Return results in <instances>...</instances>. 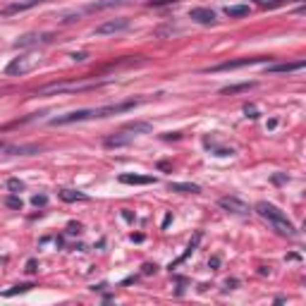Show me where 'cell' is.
Listing matches in <instances>:
<instances>
[{
  "label": "cell",
  "instance_id": "1",
  "mask_svg": "<svg viewBox=\"0 0 306 306\" xmlns=\"http://www.w3.org/2000/svg\"><path fill=\"white\" fill-rule=\"evenodd\" d=\"M139 101H125V103H112V106H103V108H86V110H74V112H65L51 120L53 127L72 125V122H84V120H93V117H108V115H117V112H127V110L137 108Z\"/></svg>",
  "mask_w": 306,
  "mask_h": 306
},
{
  "label": "cell",
  "instance_id": "2",
  "mask_svg": "<svg viewBox=\"0 0 306 306\" xmlns=\"http://www.w3.org/2000/svg\"><path fill=\"white\" fill-rule=\"evenodd\" d=\"M256 213L261 218H266L270 225H273V230H278L280 234H285V237H294L297 230H294V225L287 220V216L278 208V206H273L268 201H258L256 203Z\"/></svg>",
  "mask_w": 306,
  "mask_h": 306
},
{
  "label": "cell",
  "instance_id": "3",
  "mask_svg": "<svg viewBox=\"0 0 306 306\" xmlns=\"http://www.w3.org/2000/svg\"><path fill=\"white\" fill-rule=\"evenodd\" d=\"M38 65H41V55L38 53L22 55V57H15L7 65V74H27V72H31V70H36Z\"/></svg>",
  "mask_w": 306,
  "mask_h": 306
},
{
  "label": "cell",
  "instance_id": "4",
  "mask_svg": "<svg viewBox=\"0 0 306 306\" xmlns=\"http://www.w3.org/2000/svg\"><path fill=\"white\" fill-rule=\"evenodd\" d=\"M101 86V82H89V84H48V86H41L36 91V96H48V93H65V91H86V89H96Z\"/></svg>",
  "mask_w": 306,
  "mask_h": 306
},
{
  "label": "cell",
  "instance_id": "5",
  "mask_svg": "<svg viewBox=\"0 0 306 306\" xmlns=\"http://www.w3.org/2000/svg\"><path fill=\"white\" fill-rule=\"evenodd\" d=\"M127 27H129V19H127V17L108 19V22L98 24V27L93 29V34H96V36H108V34H120V31H125Z\"/></svg>",
  "mask_w": 306,
  "mask_h": 306
},
{
  "label": "cell",
  "instance_id": "6",
  "mask_svg": "<svg viewBox=\"0 0 306 306\" xmlns=\"http://www.w3.org/2000/svg\"><path fill=\"white\" fill-rule=\"evenodd\" d=\"M218 206H220L223 211H227V213H234V216H247V213H249V206H247L242 198H237V196L218 198Z\"/></svg>",
  "mask_w": 306,
  "mask_h": 306
},
{
  "label": "cell",
  "instance_id": "7",
  "mask_svg": "<svg viewBox=\"0 0 306 306\" xmlns=\"http://www.w3.org/2000/svg\"><path fill=\"white\" fill-rule=\"evenodd\" d=\"M266 57H242V60H230V62H223L211 67V72H225V70H239V67H247V65H256V62H263Z\"/></svg>",
  "mask_w": 306,
  "mask_h": 306
},
{
  "label": "cell",
  "instance_id": "8",
  "mask_svg": "<svg viewBox=\"0 0 306 306\" xmlns=\"http://www.w3.org/2000/svg\"><path fill=\"white\" fill-rule=\"evenodd\" d=\"M53 38V34H24L22 38L15 41V48H29V46H41V43H48Z\"/></svg>",
  "mask_w": 306,
  "mask_h": 306
},
{
  "label": "cell",
  "instance_id": "9",
  "mask_svg": "<svg viewBox=\"0 0 306 306\" xmlns=\"http://www.w3.org/2000/svg\"><path fill=\"white\" fill-rule=\"evenodd\" d=\"M189 19H192V22H196V24L208 27V24H213V22H216V12H213L211 7H194V10H189Z\"/></svg>",
  "mask_w": 306,
  "mask_h": 306
},
{
  "label": "cell",
  "instance_id": "10",
  "mask_svg": "<svg viewBox=\"0 0 306 306\" xmlns=\"http://www.w3.org/2000/svg\"><path fill=\"white\" fill-rule=\"evenodd\" d=\"M43 2H51V0H22V2H12V5H7V7L2 10V15H5V17H12V15H17V12L31 10V7L43 5Z\"/></svg>",
  "mask_w": 306,
  "mask_h": 306
},
{
  "label": "cell",
  "instance_id": "11",
  "mask_svg": "<svg viewBox=\"0 0 306 306\" xmlns=\"http://www.w3.org/2000/svg\"><path fill=\"white\" fill-rule=\"evenodd\" d=\"M132 139H134V134L127 132V129H122V132H117V134L108 137V139L103 141V146H106V148H120V146L132 144Z\"/></svg>",
  "mask_w": 306,
  "mask_h": 306
},
{
  "label": "cell",
  "instance_id": "12",
  "mask_svg": "<svg viewBox=\"0 0 306 306\" xmlns=\"http://www.w3.org/2000/svg\"><path fill=\"white\" fill-rule=\"evenodd\" d=\"M120 182H122V184H156V177H148V175H132V172H125V175H120Z\"/></svg>",
  "mask_w": 306,
  "mask_h": 306
},
{
  "label": "cell",
  "instance_id": "13",
  "mask_svg": "<svg viewBox=\"0 0 306 306\" xmlns=\"http://www.w3.org/2000/svg\"><path fill=\"white\" fill-rule=\"evenodd\" d=\"M170 192H180V194H198L201 187L189 184V182H170Z\"/></svg>",
  "mask_w": 306,
  "mask_h": 306
},
{
  "label": "cell",
  "instance_id": "14",
  "mask_svg": "<svg viewBox=\"0 0 306 306\" xmlns=\"http://www.w3.org/2000/svg\"><path fill=\"white\" fill-rule=\"evenodd\" d=\"M201 237H203V234H201V232H196V234H194V239L189 242V247H187V251L182 253V256H180V258H177V261H175V263H170V268H177V266H180L182 261H187V256H192V251H196V247H198V242H201Z\"/></svg>",
  "mask_w": 306,
  "mask_h": 306
},
{
  "label": "cell",
  "instance_id": "15",
  "mask_svg": "<svg viewBox=\"0 0 306 306\" xmlns=\"http://www.w3.org/2000/svg\"><path fill=\"white\" fill-rule=\"evenodd\" d=\"M5 151L12 153V156H34L41 148L38 146H5Z\"/></svg>",
  "mask_w": 306,
  "mask_h": 306
},
{
  "label": "cell",
  "instance_id": "16",
  "mask_svg": "<svg viewBox=\"0 0 306 306\" xmlns=\"http://www.w3.org/2000/svg\"><path fill=\"white\" fill-rule=\"evenodd\" d=\"M256 86V82H242V84H232V86H225V89H220V93H225V96H232V93H242V91H249Z\"/></svg>",
  "mask_w": 306,
  "mask_h": 306
},
{
  "label": "cell",
  "instance_id": "17",
  "mask_svg": "<svg viewBox=\"0 0 306 306\" xmlns=\"http://www.w3.org/2000/svg\"><path fill=\"white\" fill-rule=\"evenodd\" d=\"M297 70H304V62H285V65H273L268 67V72H297Z\"/></svg>",
  "mask_w": 306,
  "mask_h": 306
},
{
  "label": "cell",
  "instance_id": "18",
  "mask_svg": "<svg viewBox=\"0 0 306 306\" xmlns=\"http://www.w3.org/2000/svg\"><path fill=\"white\" fill-rule=\"evenodd\" d=\"M60 198L67 201V203H72V201H89V196H86L84 192H74V189H62V192H60Z\"/></svg>",
  "mask_w": 306,
  "mask_h": 306
},
{
  "label": "cell",
  "instance_id": "19",
  "mask_svg": "<svg viewBox=\"0 0 306 306\" xmlns=\"http://www.w3.org/2000/svg\"><path fill=\"white\" fill-rule=\"evenodd\" d=\"M225 15L227 17H247L249 15V5H227Z\"/></svg>",
  "mask_w": 306,
  "mask_h": 306
},
{
  "label": "cell",
  "instance_id": "20",
  "mask_svg": "<svg viewBox=\"0 0 306 306\" xmlns=\"http://www.w3.org/2000/svg\"><path fill=\"white\" fill-rule=\"evenodd\" d=\"M125 129L137 137V134H148V132H151V125H148V122H134V125H127Z\"/></svg>",
  "mask_w": 306,
  "mask_h": 306
},
{
  "label": "cell",
  "instance_id": "21",
  "mask_svg": "<svg viewBox=\"0 0 306 306\" xmlns=\"http://www.w3.org/2000/svg\"><path fill=\"white\" fill-rule=\"evenodd\" d=\"M31 287H34V285H17L15 289H7V292H5V297H15L17 292H29Z\"/></svg>",
  "mask_w": 306,
  "mask_h": 306
},
{
  "label": "cell",
  "instance_id": "22",
  "mask_svg": "<svg viewBox=\"0 0 306 306\" xmlns=\"http://www.w3.org/2000/svg\"><path fill=\"white\" fill-rule=\"evenodd\" d=\"M7 187H10L12 192H22V189H24V184H22L19 180H10V182H7Z\"/></svg>",
  "mask_w": 306,
  "mask_h": 306
},
{
  "label": "cell",
  "instance_id": "23",
  "mask_svg": "<svg viewBox=\"0 0 306 306\" xmlns=\"http://www.w3.org/2000/svg\"><path fill=\"white\" fill-rule=\"evenodd\" d=\"M67 232H70V234H79V232H82V225H79V223H70V225H67Z\"/></svg>",
  "mask_w": 306,
  "mask_h": 306
},
{
  "label": "cell",
  "instance_id": "24",
  "mask_svg": "<svg viewBox=\"0 0 306 306\" xmlns=\"http://www.w3.org/2000/svg\"><path fill=\"white\" fill-rule=\"evenodd\" d=\"M31 203H34V206H46V203H48V196H43V194H41V196H34Z\"/></svg>",
  "mask_w": 306,
  "mask_h": 306
},
{
  "label": "cell",
  "instance_id": "25",
  "mask_svg": "<svg viewBox=\"0 0 306 306\" xmlns=\"http://www.w3.org/2000/svg\"><path fill=\"white\" fill-rule=\"evenodd\" d=\"M7 206H10V208H22V201H19L17 196H10L7 198Z\"/></svg>",
  "mask_w": 306,
  "mask_h": 306
},
{
  "label": "cell",
  "instance_id": "26",
  "mask_svg": "<svg viewBox=\"0 0 306 306\" xmlns=\"http://www.w3.org/2000/svg\"><path fill=\"white\" fill-rule=\"evenodd\" d=\"M86 57H89L86 53H72V60H74V62H84Z\"/></svg>",
  "mask_w": 306,
  "mask_h": 306
},
{
  "label": "cell",
  "instance_id": "27",
  "mask_svg": "<svg viewBox=\"0 0 306 306\" xmlns=\"http://www.w3.org/2000/svg\"><path fill=\"white\" fill-rule=\"evenodd\" d=\"M244 112H247V117H258V115H256V108H253V106H247V108H244Z\"/></svg>",
  "mask_w": 306,
  "mask_h": 306
},
{
  "label": "cell",
  "instance_id": "28",
  "mask_svg": "<svg viewBox=\"0 0 306 306\" xmlns=\"http://www.w3.org/2000/svg\"><path fill=\"white\" fill-rule=\"evenodd\" d=\"M36 261H34V258H31V261H29V263H27V273H36Z\"/></svg>",
  "mask_w": 306,
  "mask_h": 306
},
{
  "label": "cell",
  "instance_id": "29",
  "mask_svg": "<svg viewBox=\"0 0 306 306\" xmlns=\"http://www.w3.org/2000/svg\"><path fill=\"white\" fill-rule=\"evenodd\" d=\"M208 266H211V268H218V266H220V256H213V258L208 261Z\"/></svg>",
  "mask_w": 306,
  "mask_h": 306
},
{
  "label": "cell",
  "instance_id": "30",
  "mask_svg": "<svg viewBox=\"0 0 306 306\" xmlns=\"http://www.w3.org/2000/svg\"><path fill=\"white\" fill-rule=\"evenodd\" d=\"M144 273L148 275V273H156V266H151V263H146L144 266Z\"/></svg>",
  "mask_w": 306,
  "mask_h": 306
}]
</instances>
